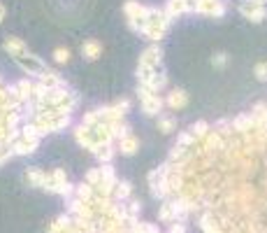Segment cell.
<instances>
[{
  "label": "cell",
  "instance_id": "obj_1",
  "mask_svg": "<svg viewBox=\"0 0 267 233\" xmlns=\"http://www.w3.org/2000/svg\"><path fill=\"white\" fill-rule=\"evenodd\" d=\"M2 49L7 52L12 58H14V63L19 65V68L23 70V72H28V75H35L38 77L40 72H44L46 65L42 61H40L35 54H31V49L26 47V42L19 38H5V42H2Z\"/></svg>",
  "mask_w": 267,
  "mask_h": 233
},
{
  "label": "cell",
  "instance_id": "obj_2",
  "mask_svg": "<svg viewBox=\"0 0 267 233\" xmlns=\"http://www.w3.org/2000/svg\"><path fill=\"white\" fill-rule=\"evenodd\" d=\"M170 23H172V19L168 16V12L165 9H158V7H149V14H146V21L144 26H142V35H146L149 40H153V42H158L165 33H168Z\"/></svg>",
  "mask_w": 267,
  "mask_h": 233
},
{
  "label": "cell",
  "instance_id": "obj_3",
  "mask_svg": "<svg viewBox=\"0 0 267 233\" xmlns=\"http://www.w3.org/2000/svg\"><path fill=\"white\" fill-rule=\"evenodd\" d=\"M137 79L142 89H149V91L156 93H160L168 84L163 63H158V65H137Z\"/></svg>",
  "mask_w": 267,
  "mask_h": 233
},
{
  "label": "cell",
  "instance_id": "obj_4",
  "mask_svg": "<svg viewBox=\"0 0 267 233\" xmlns=\"http://www.w3.org/2000/svg\"><path fill=\"white\" fill-rule=\"evenodd\" d=\"M123 12H126V19H128V26L135 33H142V26L146 21V14H149V7L146 5H139L135 0H128L123 5Z\"/></svg>",
  "mask_w": 267,
  "mask_h": 233
},
{
  "label": "cell",
  "instance_id": "obj_5",
  "mask_svg": "<svg viewBox=\"0 0 267 233\" xmlns=\"http://www.w3.org/2000/svg\"><path fill=\"white\" fill-rule=\"evenodd\" d=\"M137 96H139V103H142L144 115H149V116L158 115L160 110H163V105H165V98H163L160 93L149 91V89H142V86H137Z\"/></svg>",
  "mask_w": 267,
  "mask_h": 233
},
{
  "label": "cell",
  "instance_id": "obj_6",
  "mask_svg": "<svg viewBox=\"0 0 267 233\" xmlns=\"http://www.w3.org/2000/svg\"><path fill=\"white\" fill-rule=\"evenodd\" d=\"M239 12H242V16L249 19V21L260 23L267 16V5L263 0H242V2H239Z\"/></svg>",
  "mask_w": 267,
  "mask_h": 233
},
{
  "label": "cell",
  "instance_id": "obj_7",
  "mask_svg": "<svg viewBox=\"0 0 267 233\" xmlns=\"http://www.w3.org/2000/svg\"><path fill=\"white\" fill-rule=\"evenodd\" d=\"M9 145H12L14 156H28V154H33V152L38 149L40 140L38 138H26V135H19V138H14Z\"/></svg>",
  "mask_w": 267,
  "mask_h": 233
},
{
  "label": "cell",
  "instance_id": "obj_8",
  "mask_svg": "<svg viewBox=\"0 0 267 233\" xmlns=\"http://www.w3.org/2000/svg\"><path fill=\"white\" fill-rule=\"evenodd\" d=\"M116 149H119L123 156H133L139 149V140L135 138L133 133H128V135H123L121 140H116Z\"/></svg>",
  "mask_w": 267,
  "mask_h": 233
},
{
  "label": "cell",
  "instance_id": "obj_9",
  "mask_svg": "<svg viewBox=\"0 0 267 233\" xmlns=\"http://www.w3.org/2000/svg\"><path fill=\"white\" fill-rule=\"evenodd\" d=\"M165 105L172 110H181L188 105V93L183 91V89H172L168 93V98H165Z\"/></svg>",
  "mask_w": 267,
  "mask_h": 233
},
{
  "label": "cell",
  "instance_id": "obj_10",
  "mask_svg": "<svg viewBox=\"0 0 267 233\" xmlns=\"http://www.w3.org/2000/svg\"><path fill=\"white\" fill-rule=\"evenodd\" d=\"M26 177V182L33 186H40V189H46V184H49V173L40 171V168H31V171L23 175Z\"/></svg>",
  "mask_w": 267,
  "mask_h": 233
},
{
  "label": "cell",
  "instance_id": "obj_11",
  "mask_svg": "<svg viewBox=\"0 0 267 233\" xmlns=\"http://www.w3.org/2000/svg\"><path fill=\"white\" fill-rule=\"evenodd\" d=\"M158 63H163V52L158 45L144 49V54L139 56V65H158Z\"/></svg>",
  "mask_w": 267,
  "mask_h": 233
},
{
  "label": "cell",
  "instance_id": "obj_12",
  "mask_svg": "<svg viewBox=\"0 0 267 233\" xmlns=\"http://www.w3.org/2000/svg\"><path fill=\"white\" fill-rule=\"evenodd\" d=\"M82 54H84L86 61H95L102 54V45H100L98 40H86L84 45H82Z\"/></svg>",
  "mask_w": 267,
  "mask_h": 233
},
{
  "label": "cell",
  "instance_id": "obj_13",
  "mask_svg": "<svg viewBox=\"0 0 267 233\" xmlns=\"http://www.w3.org/2000/svg\"><path fill=\"white\" fill-rule=\"evenodd\" d=\"M72 58V52H70L68 47H58V49H53V61L56 63H70Z\"/></svg>",
  "mask_w": 267,
  "mask_h": 233
},
{
  "label": "cell",
  "instance_id": "obj_14",
  "mask_svg": "<svg viewBox=\"0 0 267 233\" xmlns=\"http://www.w3.org/2000/svg\"><path fill=\"white\" fill-rule=\"evenodd\" d=\"M158 131H163V133L177 131V121L172 119V116H160L158 119Z\"/></svg>",
  "mask_w": 267,
  "mask_h": 233
},
{
  "label": "cell",
  "instance_id": "obj_15",
  "mask_svg": "<svg viewBox=\"0 0 267 233\" xmlns=\"http://www.w3.org/2000/svg\"><path fill=\"white\" fill-rule=\"evenodd\" d=\"M12 156H14L12 145H9V142H0V166H2V163H7Z\"/></svg>",
  "mask_w": 267,
  "mask_h": 233
},
{
  "label": "cell",
  "instance_id": "obj_16",
  "mask_svg": "<svg viewBox=\"0 0 267 233\" xmlns=\"http://www.w3.org/2000/svg\"><path fill=\"white\" fill-rule=\"evenodd\" d=\"M253 72H256V79H260V82H267V63H258Z\"/></svg>",
  "mask_w": 267,
  "mask_h": 233
},
{
  "label": "cell",
  "instance_id": "obj_17",
  "mask_svg": "<svg viewBox=\"0 0 267 233\" xmlns=\"http://www.w3.org/2000/svg\"><path fill=\"white\" fill-rule=\"evenodd\" d=\"M225 63H228V56H225V54H216V56H214V65H216V68H223Z\"/></svg>",
  "mask_w": 267,
  "mask_h": 233
},
{
  "label": "cell",
  "instance_id": "obj_18",
  "mask_svg": "<svg viewBox=\"0 0 267 233\" xmlns=\"http://www.w3.org/2000/svg\"><path fill=\"white\" fill-rule=\"evenodd\" d=\"M5 14H7V9H5V5L0 2V23H2V19H5Z\"/></svg>",
  "mask_w": 267,
  "mask_h": 233
},
{
  "label": "cell",
  "instance_id": "obj_19",
  "mask_svg": "<svg viewBox=\"0 0 267 233\" xmlns=\"http://www.w3.org/2000/svg\"><path fill=\"white\" fill-rule=\"evenodd\" d=\"M0 86H2V79H0Z\"/></svg>",
  "mask_w": 267,
  "mask_h": 233
},
{
  "label": "cell",
  "instance_id": "obj_20",
  "mask_svg": "<svg viewBox=\"0 0 267 233\" xmlns=\"http://www.w3.org/2000/svg\"><path fill=\"white\" fill-rule=\"evenodd\" d=\"M263 2H265V0H263Z\"/></svg>",
  "mask_w": 267,
  "mask_h": 233
}]
</instances>
